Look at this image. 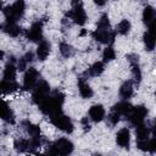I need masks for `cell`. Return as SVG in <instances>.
<instances>
[{"mask_svg": "<svg viewBox=\"0 0 156 156\" xmlns=\"http://www.w3.org/2000/svg\"><path fill=\"white\" fill-rule=\"evenodd\" d=\"M63 101H65V95L61 91L55 90L51 94H49L38 106H39V110L44 115L52 117V116L62 112Z\"/></svg>", "mask_w": 156, "mask_h": 156, "instance_id": "cell-1", "label": "cell"}, {"mask_svg": "<svg viewBox=\"0 0 156 156\" xmlns=\"http://www.w3.org/2000/svg\"><path fill=\"white\" fill-rule=\"evenodd\" d=\"M24 11H26V2L22 0L15 1L12 5H9L2 10L6 22L9 23H16L20 18H22V16L24 15Z\"/></svg>", "mask_w": 156, "mask_h": 156, "instance_id": "cell-2", "label": "cell"}, {"mask_svg": "<svg viewBox=\"0 0 156 156\" xmlns=\"http://www.w3.org/2000/svg\"><path fill=\"white\" fill-rule=\"evenodd\" d=\"M72 9L66 13V16L68 18H71L76 24L78 26H84L85 22H87V13H85V10L83 7V4L80 1H74L72 2Z\"/></svg>", "mask_w": 156, "mask_h": 156, "instance_id": "cell-3", "label": "cell"}, {"mask_svg": "<svg viewBox=\"0 0 156 156\" xmlns=\"http://www.w3.org/2000/svg\"><path fill=\"white\" fill-rule=\"evenodd\" d=\"M50 122L56 127L58 128L60 130L65 132V133H72L73 129H74V126H73V122L71 121V118L66 115H63L62 112L50 117Z\"/></svg>", "mask_w": 156, "mask_h": 156, "instance_id": "cell-4", "label": "cell"}, {"mask_svg": "<svg viewBox=\"0 0 156 156\" xmlns=\"http://www.w3.org/2000/svg\"><path fill=\"white\" fill-rule=\"evenodd\" d=\"M50 94V85L46 80L39 79L35 87L33 88V94H32V100L34 104L39 105L48 95Z\"/></svg>", "mask_w": 156, "mask_h": 156, "instance_id": "cell-5", "label": "cell"}, {"mask_svg": "<svg viewBox=\"0 0 156 156\" xmlns=\"http://www.w3.org/2000/svg\"><path fill=\"white\" fill-rule=\"evenodd\" d=\"M146 116H147V108L145 106H143V105H138V106H133L132 107V111L129 112L127 118L130 122V124L136 127V126L143 124L145 122Z\"/></svg>", "mask_w": 156, "mask_h": 156, "instance_id": "cell-6", "label": "cell"}, {"mask_svg": "<svg viewBox=\"0 0 156 156\" xmlns=\"http://www.w3.org/2000/svg\"><path fill=\"white\" fill-rule=\"evenodd\" d=\"M26 38L29 41L39 43L43 40V21H37L26 32Z\"/></svg>", "mask_w": 156, "mask_h": 156, "instance_id": "cell-7", "label": "cell"}, {"mask_svg": "<svg viewBox=\"0 0 156 156\" xmlns=\"http://www.w3.org/2000/svg\"><path fill=\"white\" fill-rule=\"evenodd\" d=\"M54 146L57 151L58 156H69L73 150H74V145L73 143L67 139V138H60L54 143Z\"/></svg>", "mask_w": 156, "mask_h": 156, "instance_id": "cell-8", "label": "cell"}, {"mask_svg": "<svg viewBox=\"0 0 156 156\" xmlns=\"http://www.w3.org/2000/svg\"><path fill=\"white\" fill-rule=\"evenodd\" d=\"M93 38L101 43V44H106L107 46H111V44L115 41V32H112L111 29H95L93 32Z\"/></svg>", "mask_w": 156, "mask_h": 156, "instance_id": "cell-9", "label": "cell"}, {"mask_svg": "<svg viewBox=\"0 0 156 156\" xmlns=\"http://www.w3.org/2000/svg\"><path fill=\"white\" fill-rule=\"evenodd\" d=\"M39 80V72L34 67H29L23 77V89L24 90H33L35 84Z\"/></svg>", "mask_w": 156, "mask_h": 156, "instance_id": "cell-10", "label": "cell"}, {"mask_svg": "<svg viewBox=\"0 0 156 156\" xmlns=\"http://www.w3.org/2000/svg\"><path fill=\"white\" fill-rule=\"evenodd\" d=\"M116 143L123 149H128L130 144V132L128 128H121L116 134Z\"/></svg>", "mask_w": 156, "mask_h": 156, "instance_id": "cell-11", "label": "cell"}, {"mask_svg": "<svg viewBox=\"0 0 156 156\" xmlns=\"http://www.w3.org/2000/svg\"><path fill=\"white\" fill-rule=\"evenodd\" d=\"M147 30L144 33L143 35V40H144V45L145 49L147 51H152L155 49V37H154V28H155V22H152L150 26H147Z\"/></svg>", "mask_w": 156, "mask_h": 156, "instance_id": "cell-12", "label": "cell"}, {"mask_svg": "<svg viewBox=\"0 0 156 156\" xmlns=\"http://www.w3.org/2000/svg\"><path fill=\"white\" fill-rule=\"evenodd\" d=\"M89 118L93 121V122H101L104 118H105V108L102 105L100 104H95L93 105L90 108H89Z\"/></svg>", "mask_w": 156, "mask_h": 156, "instance_id": "cell-13", "label": "cell"}, {"mask_svg": "<svg viewBox=\"0 0 156 156\" xmlns=\"http://www.w3.org/2000/svg\"><path fill=\"white\" fill-rule=\"evenodd\" d=\"M0 118L7 123H11V124L15 122V116H13L12 110L10 108L7 102L1 100V99H0Z\"/></svg>", "mask_w": 156, "mask_h": 156, "instance_id": "cell-14", "label": "cell"}, {"mask_svg": "<svg viewBox=\"0 0 156 156\" xmlns=\"http://www.w3.org/2000/svg\"><path fill=\"white\" fill-rule=\"evenodd\" d=\"M50 51H51V44L48 40H44L43 39L38 44V48H37V57L40 61H44L50 55Z\"/></svg>", "mask_w": 156, "mask_h": 156, "instance_id": "cell-15", "label": "cell"}, {"mask_svg": "<svg viewBox=\"0 0 156 156\" xmlns=\"http://www.w3.org/2000/svg\"><path fill=\"white\" fill-rule=\"evenodd\" d=\"M132 105L128 102V101H118L117 104L113 105L112 107V112L117 113L118 116H128L129 112L132 111Z\"/></svg>", "mask_w": 156, "mask_h": 156, "instance_id": "cell-16", "label": "cell"}, {"mask_svg": "<svg viewBox=\"0 0 156 156\" xmlns=\"http://www.w3.org/2000/svg\"><path fill=\"white\" fill-rule=\"evenodd\" d=\"M133 93H134V82H133V79H128V80H126L121 85V88H119V95H121L122 99L127 100V99L132 98Z\"/></svg>", "mask_w": 156, "mask_h": 156, "instance_id": "cell-17", "label": "cell"}, {"mask_svg": "<svg viewBox=\"0 0 156 156\" xmlns=\"http://www.w3.org/2000/svg\"><path fill=\"white\" fill-rule=\"evenodd\" d=\"M78 90H79L80 96L84 98V99H90L93 96V94H94L91 87L88 84L85 78H79V80H78Z\"/></svg>", "mask_w": 156, "mask_h": 156, "instance_id": "cell-18", "label": "cell"}, {"mask_svg": "<svg viewBox=\"0 0 156 156\" xmlns=\"http://www.w3.org/2000/svg\"><path fill=\"white\" fill-rule=\"evenodd\" d=\"M18 88H20V85L16 80L2 79L0 82V93H2V94H11V93L16 91Z\"/></svg>", "mask_w": 156, "mask_h": 156, "instance_id": "cell-19", "label": "cell"}, {"mask_svg": "<svg viewBox=\"0 0 156 156\" xmlns=\"http://www.w3.org/2000/svg\"><path fill=\"white\" fill-rule=\"evenodd\" d=\"M22 126H23L26 133L28 135H30V138H40V128H39V126L33 124V123H30L28 121L22 122Z\"/></svg>", "mask_w": 156, "mask_h": 156, "instance_id": "cell-20", "label": "cell"}, {"mask_svg": "<svg viewBox=\"0 0 156 156\" xmlns=\"http://www.w3.org/2000/svg\"><path fill=\"white\" fill-rule=\"evenodd\" d=\"M151 129L150 127H147L145 123L139 124L135 127V135H136V140H147L150 136Z\"/></svg>", "mask_w": 156, "mask_h": 156, "instance_id": "cell-21", "label": "cell"}, {"mask_svg": "<svg viewBox=\"0 0 156 156\" xmlns=\"http://www.w3.org/2000/svg\"><path fill=\"white\" fill-rule=\"evenodd\" d=\"M1 29L10 37H18L21 34V28L16 24V23H9V22H5L2 26H1Z\"/></svg>", "mask_w": 156, "mask_h": 156, "instance_id": "cell-22", "label": "cell"}, {"mask_svg": "<svg viewBox=\"0 0 156 156\" xmlns=\"http://www.w3.org/2000/svg\"><path fill=\"white\" fill-rule=\"evenodd\" d=\"M104 69H105L104 62L98 61V62L93 63V65L88 68V71L85 72V76H88V77H98V76H100V74L104 72Z\"/></svg>", "mask_w": 156, "mask_h": 156, "instance_id": "cell-23", "label": "cell"}, {"mask_svg": "<svg viewBox=\"0 0 156 156\" xmlns=\"http://www.w3.org/2000/svg\"><path fill=\"white\" fill-rule=\"evenodd\" d=\"M143 22L146 26H150L152 22H155V10L152 6L146 5L143 11Z\"/></svg>", "mask_w": 156, "mask_h": 156, "instance_id": "cell-24", "label": "cell"}, {"mask_svg": "<svg viewBox=\"0 0 156 156\" xmlns=\"http://www.w3.org/2000/svg\"><path fill=\"white\" fill-rule=\"evenodd\" d=\"M16 72H17V67L15 66L13 62H7L5 68H4V78L6 80H15L16 78Z\"/></svg>", "mask_w": 156, "mask_h": 156, "instance_id": "cell-25", "label": "cell"}, {"mask_svg": "<svg viewBox=\"0 0 156 156\" xmlns=\"http://www.w3.org/2000/svg\"><path fill=\"white\" fill-rule=\"evenodd\" d=\"M15 149L18 152H27L29 151V139L20 138L15 140Z\"/></svg>", "mask_w": 156, "mask_h": 156, "instance_id": "cell-26", "label": "cell"}, {"mask_svg": "<svg viewBox=\"0 0 156 156\" xmlns=\"http://www.w3.org/2000/svg\"><path fill=\"white\" fill-rule=\"evenodd\" d=\"M130 22L128 21V20H122L118 24H117V28H116V32L118 33V34H122V35H126V34H128L129 33V30H130Z\"/></svg>", "mask_w": 156, "mask_h": 156, "instance_id": "cell-27", "label": "cell"}, {"mask_svg": "<svg viewBox=\"0 0 156 156\" xmlns=\"http://www.w3.org/2000/svg\"><path fill=\"white\" fill-rule=\"evenodd\" d=\"M58 49H60V52L63 57H71L74 54V49L72 48V45H69L68 43H65V41L60 43Z\"/></svg>", "mask_w": 156, "mask_h": 156, "instance_id": "cell-28", "label": "cell"}, {"mask_svg": "<svg viewBox=\"0 0 156 156\" xmlns=\"http://www.w3.org/2000/svg\"><path fill=\"white\" fill-rule=\"evenodd\" d=\"M116 57V52H115V49L112 46H107L104 52H102V58H104V62H108V61H112L115 60Z\"/></svg>", "mask_w": 156, "mask_h": 156, "instance_id": "cell-29", "label": "cell"}, {"mask_svg": "<svg viewBox=\"0 0 156 156\" xmlns=\"http://www.w3.org/2000/svg\"><path fill=\"white\" fill-rule=\"evenodd\" d=\"M98 29H110V21H108V16L106 13H102L99 22H98Z\"/></svg>", "mask_w": 156, "mask_h": 156, "instance_id": "cell-30", "label": "cell"}, {"mask_svg": "<svg viewBox=\"0 0 156 156\" xmlns=\"http://www.w3.org/2000/svg\"><path fill=\"white\" fill-rule=\"evenodd\" d=\"M107 119H108V122H110L112 126H116V124L119 122V116H118L117 113H115V112H111V113L108 115Z\"/></svg>", "mask_w": 156, "mask_h": 156, "instance_id": "cell-31", "label": "cell"}, {"mask_svg": "<svg viewBox=\"0 0 156 156\" xmlns=\"http://www.w3.org/2000/svg\"><path fill=\"white\" fill-rule=\"evenodd\" d=\"M27 66H28V63H27V61L23 58V56L18 60V63H17V69H20V71H24L26 68H27Z\"/></svg>", "mask_w": 156, "mask_h": 156, "instance_id": "cell-32", "label": "cell"}, {"mask_svg": "<svg viewBox=\"0 0 156 156\" xmlns=\"http://www.w3.org/2000/svg\"><path fill=\"white\" fill-rule=\"evenodd\" d=\"M33 57H34V55H33V52L32 51H28L24 56H23V58L27 61V63H29V62H32L33 61Z\"/></svg>", "mask_w": 156, "mask_h": 156, "instance_id": "cell-33", "label": "cell"}, {"mask_svg": "<svg viewBox=\"0 0 156 156\" xmlns=\"http://www.w3.org/2000/svg\"><path fill=\"white\" fill-rule=\"evenodd\" d=\"M95 5H98V6H102V5H105V2H104V1H95Z\"/></svg>", "mask_w": 156, "mask_h": 156, "instance_id": "cell-34", "label": "cell"}, {"mask_svg": "<svg viewBox=\"0 0 156 156\" xmlns=\"http://www.w3.org/2000/svg\"><path fill=\"white\" fill-rule=\"evenodd\" d=\"M2 57H4V52L0 50V60H2Z\"/></svg>", "mask_w": 156, "mask_h": 156, "instance_id": "cell-35", "label": "cell"}, {"mask_svg": "<svg viewBox=\"0 0 156 156\" xmlns=\"http://www.w3.org/2000/svg\"><path fill=\"white\" fill-rule=\"evenodd\" d=\"M1 9H2V2L0 1V10H1Z\"/></svg>", "mask_w": 156, "mask_h": 156, "instance_id": "cell-36", "label": "cell"}, {"mask_svg": "<svg viewBox=\"0 0 156 156\" xmlns=\"http://www.w3.org/2000/svg\"><path fill=\"white\" fill-rule=\"evenodd\" d=\"M37 156H45V155H37Z\"/></svg>", "mask_w": 156, "mask_h": 156, "instance_id": "cell-37", "label": "cell"}]
</instances>
